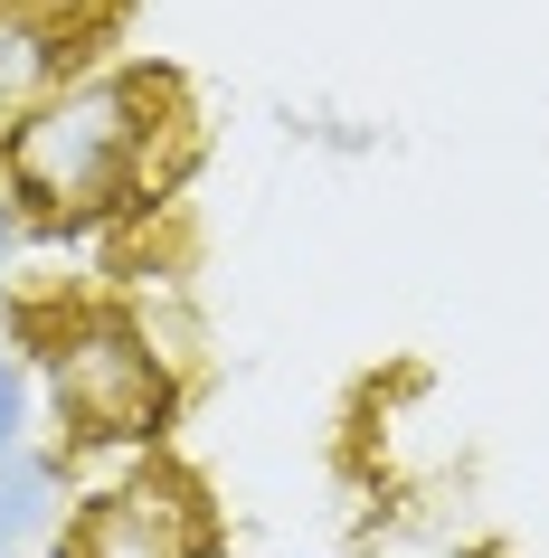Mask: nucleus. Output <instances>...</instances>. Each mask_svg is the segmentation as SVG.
Wrapping results in <instances>:
<instances>
[{
	"mask_svg": "<svg viewBox=\"0 0 549 558\" xmlns=\"http://www.w3.org/2000/svg\"><path fill=\"white\" fill-rule=\"evenodd\" d=\"M0 256H10V199H0Z\"/></svg>",
	"mask_w": 549,
	"mask_h": 558,
	"instance_id": "obj_7",
	"label": "nucleus"
},
{
	"mask_svg": "<svg viewBox=\"0 0 549 558\" xmlns=\"http://www.w3.org/2000/svg\"><path fill=\"white\" fill-rule=\"evenodd\" d=\"M180 501H190L180 483H133V493H115L86 530V558H190L200 539H190V511Z\"/></svg>",
	"mask_w": 549,
	"mask_h": 558,
	"instance_id": "obj_3",
	"label": "nucleus"
},
{
	"mask_svg": "<svg viewBox=\"0 0 549 558\" xmlns=\"http://www.w3.org/2000/svg\"><path fill=\"white\" fill-rule=\"evenodd\" d=\"M48 530H58V464L48 454H10L0 464V558H20Z\"/></svg>",
	"mask_w": 549,
	"mask_h": 558,
	"instance_id": "obj_5",
	"label": "nucleus"
},
{
	"mask_svg": "<svg viewBox=\"0 0 549 558\" xmlns=\"http://www.w3.org/2000/svg\"><path fill=\"white\" fill-rule=\"evenodd\" d=\"M58 66H67V29L38 20L29 0H0V105H29Z\"/></svg>",
	"mask_w": 549,
	"mask_h": 558,
	"instance_id": "obj_4",
	"label": "nucleus"
},
{
	"mask_svg": "<svg viewBox=\"0 0 549 558\" xmlns=\"http://www.w3.org/2000/svg\"><path fill=\"white\" fill-rule=\"evenodd\" d=\"M152 151V86L143 76H86V86L38 95L29 114L10 123L0 171L10 199H29L38 218H105V208L143 180Z\"/></svg>",
	"mask_w": 549,
	"mask_h": 558,
	"instance_id": "obj_1",
	"label": "nucleus"
},
{
	"mask_svg": "<svg viewBox=\"0 0 549 558\" xmlns=\"http://www.w3.org/2000/svg\"><path fill=\"white\" fill-rule=\"evenodd\" d=\"M48 379H58V408H67L76 436H152V416H162V360L123 323L67 331Z\"/></svg>",
	"mask_w": 549,
	"mask_h": 558,
	"instance_id": "obj_2",
	"label": "nucleus"
},
{
	"mask_svg": "<svg viewBox=\"0 0 549 558\" xmlns=\"http://www.w3.org/2000/svg\"><path fill=\"white\" fill-rule=\"evenodd\" d=\"M20 426H29V379H20V360L0 351V464L20 454Z\"/></svg>",
	"mask_w": 549,
	"mask_h": 558,
	"instance_id": "obj_6",
	"label": "nucleus"
}]
</instances>
